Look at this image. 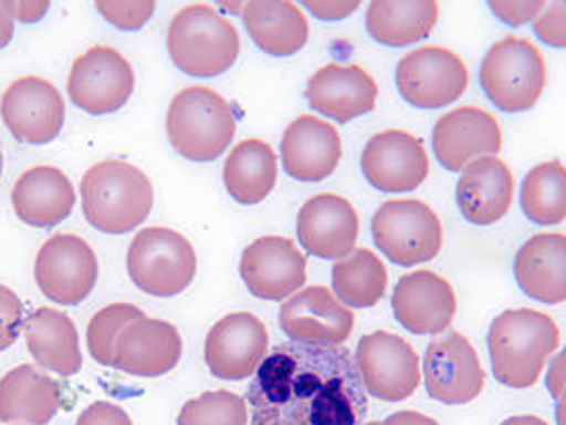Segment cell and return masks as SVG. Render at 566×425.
<instances>
[{"mask_svg": "<svg viewBox=\"0 0 566 425\" xmlns=\"http://www.w3.org/2000/svg\"><path fill=\"white\" fill-rule=\"evenodd\" d=\"M184 355V339L167 320L137 318L120 330L113 367L137 377H160L172 372Z\"/></svg>", "mask_w": 566, "mask_h": 425, "instance_id": "obj_20", "label": "cell"}, {"mask_svg": "<svg viewBox=\"0 0 566 425\" xmlns=\"http://www.w3.org/2000/svg\"><path fill=\"white\" fill-rule=\"evenodd\" d=\"M214 2H217V7L222 11V13H227V15L241 17L243 9H245V4H248L250 0H214Z\"/></svg>", "mask_w": 566, "mask_h": 425, "instance_id": "obj_47", "label": "cell"}, {"mask_svg": "<svg viewBox=\"0 0 566 425\" xmlns=\"http://www.w3.org/2000/svg\"><path fill=\"white\" fill-rule=\"evenodd\" d=\"M312 17L326 23H336L349 19L364 0H295Z\"/></svg>", "mask_w": 566, "mask_h": 425, "instance_id": "obj_41", "label": "cell"}, {"mask_svg": "<svg viewBox=\"0 0 566 425\" xmlns=\"http://www.w3.org/2000/svg\"><path fill=\"white\" fill-rule=\"evenodd\" d=\"M533 35L549 49H566V0H546L532 23Z\"/></svg>", "mask_w": 566, "mask_h": 425, "instance_id": "obj_38", "label": "cell"}, {"mask_svg": "<svg viewBox=\"0 0 566 425\" xmlns=\"http://www.w3.org/2000/svg\"><path fill=\"white\" fill-rule=\"evenodd\" d=\"M485 4L500 23L518 30L535 21V17L542 13L546 0H485Z\"/></svg>", "mask_w": 566, "mask_h": 425, "instance_id": "obj_39", "label": "cell"}, {"mask_svg": "<svg viewBox=\"0 0 566 425\" xmlns=\"http://www.w3.org/2000/svg\"><path fill=\"white\" fill-rule=\"evenodd\" d=\"M38 289L59 305H80L98 282V258L87 241L61 232L40 247L35 256Z\"/></svg>", "mask_w": 566, "mask_h": 425, "instance_id": "obj_11", "label": "cell"}, {"mask_svg": "<svg viewBox=\"0 0 566 425\" xmlns=\"http://www.w3.org/2000/svg\"><path fill=\"white\" fill-rule=\"evenodd\" d=\"M432 147L438 163L450 173H459L482 156L499 154L502 149L499 121L478 106L454 108L436 121Z\"/></svg>", "mask_w": 566, "mask_h": 425, "instance_id": "obj_19", "label": "cell"}, {"mask_svg": "<svg viewBox=\"0 0 566 425\" xmlns=\"http://www.w3.org/2000/svg\"><path fill=\"white\" fill-rule=\"evenodd\" d=\"M234 133L233 106L210 87H185L168 106V142L191 163L218 160L233 144Z\"/></svg>", "mask_w": 566, "mask_h": 425, "instance_id": "obj_5", "label": "cell"}, {"mask_svg": "<svg viewBox=\"0 0 566 425\" xmlns=\"http://www.w3.org/2000/svg\"><path fill=\"white\" fill-rule=\"evenodd\" d=\"M23 303L9 287L0 284V353L13 346L23 330Z\"/></svg>", "mask_w": 566, "mask_h": 425, "instance_id": "obj_40", "label": "cell"}, {"mask_svg": "<svg viewBox=\"0 0 566 425\" xmlns=\"http://www.w3.org/2000/svg\"><path fill=\"white\" fill-rule=\"evenodd\" d=\"M75 425H134L129 413L113 403L98 401L77 417Z\"/></svg>", "mask_w": 566, "mask_h": 425, "instance_id": "obj_42", "label": "cell"}, {"mask_svg": "<svg viewBox=\"0 0 566 425\" xmlns=\"http://www.w3.org/2000/svg\"><path fill=\"white\" fill-rule=\"evenodd\" d=\"M546 388L552 394V398H558L566 388V346L563 351H558L548 363Z\"/></svg>", "mask_w": 566, "mask_h": 425, "instance_id": "obj_43", "label": "cell"}, {"mask_svg": "<svg viewBox=\"0 0 566 425\" xmlns=\"http://www.w3.org/2000/svg\"><path fill=\"white\" fill-rule=\"evenodd\" d=\"M548 82L539 49L518 35H506L485 52L480 83L488 100L506 115L527 113L542 99Z\"/></svg>", "mask_w": 566, "mask_h": 425, "instance_id": "obj_6", "label": "cell"}, {"mask_svg": "<svg viewBox=\"0 0 566 425\" xmlns=\"http://www.w3.org/2000/svg\"><path fill=\"white\" fill-rule=\"evenodd\" d=\"M516 284L533 301L558 305L566 301V235L539 232L518 247Z\"/></svg>", "mask_w": 566, "mask_h": 425, "instance_id": "obj_26", "label": "cell"}, {"mask_svg": "<svg viewBox=\"0 0 566 425\" xmlns=\"http://www.w3.org/2000/svg\"><path fill=\"white\" fill-rule=\"evenodd\" d=\"M367 425H380V422H371V424H367Z\"/></svg>", "mask_w": 566, "mask_h": 425, "instance_id": "obj_51", "label": "cell"}, {"mask_svg": "<svg viewBox=\"0 0 566 425\" xmlns=\"http://www.w3.org/2000/svg\"><path fill=\"white\" fill-rule=\"evenodd\" d=\"M374 246L402 268L432 262L442 249V222L419 199H390L371 218Z\"/></svg>", "mask_w": 566, "mask_h": 425, "instance_id": "obj_8", "label": "cell"}, {"mask_svg": "<svg viewBox=\"0 0 566 425\" xmlns=\"http://www.w3.org/2000/svg\"><path fill=\"white\" fill-rule=\"evenodd\" d=\"M279 322L293 343L343 344L349 341L355 313L326 287L314 284L284 301Z\"/></svg>", "mask_w": 566, "mask_h": 425, "instance_id": "obj_18", "label": "cell"}, {"mask_svg": "<svg viewBox=\"0 0 566 425\" xmlns=\"http://www.w3.org/2000/svg\"><path fill=\"white\" fill-rule=\"evenodd\" d=\"M0 116L9 133L30 146L54 142L65 125V100L42 77H21L0 99Z\"/></svg>", "mask_w": 566, "mask_h": 425, "instance_id": "obj_14", "label": "cell"}, {"mask_svg": "<svg viewBox=\"0 0 566 425\" xmlns=\"http://www.w3.org/2000/svg\"><path fill=\"white\" fill-rule=\"evenodd\" d=\"M167 49L175 66L198 80H212L237 63L241 38L217 9L206 2L187 4L170 19Z\"/></svg>", "mask_w": 566, "mask_h": 425, "instance_id": "obj_4", "label": "cell"}, {"mask_svg": "<svg viewBox=\"0 0 566 425\" xmlns=\"http://www.w3.org/2000/svg\"><path fill=\"white\" fill-rule=\"evenodd\" d=\"M241 19L251 42L276 59L297 54L310 40V21L295 0H250Z\"/></svg>", "mask_w": 566, "mask_h": 425, "instance_id": "obj_28", "label": "cell"}, {"mask_svg": "<svg viewBox=\"0 0 566 425\" xmlns=\"http://www.w3.org/2000/svg\"><path fill=\"white\" fill-rule=\"evenodd\" d=\"M142 315H144V311L135 308L132 303H113V305L98 311L90 320V326H87L90 355L101 365L113 367L115 343H117L120 330Z\"/></svg>", "mask_w": 566, "mask_h": 425, "instance_id": "obj_36", "label": "cell"}, {"mask_svg": "<svg viewBox=\"0 0 566 425\" xmlns=\"http://www.w3.org/2000/svg\"><path fill=\"white\" fill-rule=\"evenodd\" d=\"M96 11L118 32H139L148 25L156 0H94Z\"/></svg>", "mask_w": 566, "mask_h": 425, "instance_id": "obj_37", "label": "cell"}, {"mask_svg": "<svg viewBox=\"0 0 566 425\" xmlns=\"http://www.w3.org/2000/svg\"><path fill=\"white\" fill-rule=\"evenodd\" d=\"M179 425H248L245 398L229 391L203 393L184 405Z\"/></svg>", "mask_w": 566, "mask_h": 425, "instance_id": "obj_35", "label": "cell"}, {"mask_svg": "<svg viewBox=\"0 0 566 425\" xmlns=\"http://www.w3.org/2000/svg\"><path fill=\"white\" fill-rule=\"evenodd\" d=\"M297 237L310 256L334 262L343 260L357 246L359 214L349 199L319 194L301 206Z\"/></svg>", "mask_w": 566, "mask_h": 425, "instance_id": "obj_21", "label": "cell"}, {"mask_svg": "<svg viewBox=\"0 0 566 425\" xmlns=\"http://www.w3.org/2000/svg\"><path fill=\"white\" fill-rule=\"evenodd\" d=\"M423 382L438 403L467 405L475 401L485 384L475 346L454 330L433 336L423 355Z\"/></svg>", "mask_w": 566, "mask_h": 425, "instance_id": "obj_13", "label": "cell"}, {"mask_svg": "<svg viewBox=\"0 0 566 425\" xmlns=\"http://www.w3.org/2000/svg\"><path fill=\"white\" fill-rule=\"evenodd\" d=\"M388 287V272L382 260L369 249H353L333 266V291L350 310L374 308Z\"/></svg>", "mask_w": 566, "mask_h": 425, "instance_id": "obj_33", "label": "cell"}, {"mask_svg": "<svg viewBox=\"0 0 566 425\" xmlns=\"http://www.w3.org/2000/svg\"><path fill=\"white\" fill-rule=\"evenodd\" d=\"M305 99L317 115L345 125L376 108L378 83L364 66L331 63L310 77Z\"/></svg>", "mask_w": 566, "mask_h": 425, "instance_id": "obj_23", "label": "cell"}, {"mask_svg": "<svg viewBox=\"0 0 566 425\" xmlns=\"http://www.w3.org/2000/svg\"><path fill=\"white\" fill-rule=\"evenodd\" d=\"M361 173L382 194H409L430 175L423 142L400 129L376 133L361 152Z\"/></svg>", "mask_w": 566, "mask_h": 425, "instance_id": "obj_16", "label": "cell"}, {"mask_svg": "<svg viewBox=\"0 0 566 425\" xmlns=\"http://www.w3.org/2000/svg\"><path fill=\"white\" fill-rule=\"evenodd\" d=\"M500 425H548L542 417H535V415H515V417H509L504 419Z\"/></svg>", "mask_w": 566, "mask_h": 425, "instance_id": "obj_48", "label": "cell"}, {"mask_svg": "<svg viewBox=\"0 0 566 425\" xmlns=\"http://www.w3.org/2000/svg\"><path fill=\"white\" fill-rule=\"evenodd\" d=\"M28 351L35 363L59 376H75L82 365L80 334L73 320L63 311L38 308L23 324Z\"/></svg>", "mask_w": 566, "mask_h": 425, "instance_id": "obj_30", "label": "cell"}, {"mask_svg": "<svg viewBox=\"0 0 566 425\" xmlns=\"http://www.w3.org/2000/svg\"><path fill=\"white\" fill-rule=\"evenodd\" d=\"M355 361L367 394L386 403L407 401L421 382L416 349L399 334L378 330L359 339Z\"/></svg>", "mask_w": 566, "mask_h": 425, "instance_id": "obj_12", "label": "cell"}, {"mask_svg": "<svg viewBox=\"0 0 566 425\" xmlns=\"http://www.w3.org/2000/svg\"><path fill=\"white\" fill-rule=\"evenodd\" d=\"M438 17V0H369L367 35L386 49H409L433 32Z\"/></svg>", "mask_w": 566, "mask_h": 425, "instance_id": "obj_31", "label": "cell"}, {"mask_svg": "<svg viewBox=\"0 0 566 425\" xmlns=\"http://www.w3.org/2000/svg\"><path fill=\"white\" fill-rule=\"evenodd\" d=\"M268 346L270 336L264 322L248 311H234L208 332L203 357L212 376L241 382L258 372L266 360Z\"/></svg>", "mask_w": 566, "mask_h": 425, "instance_id": "obj_15", "label": "cell"}, {"mask_svg": "<svg viewBox=\"0 0 566 425\" xmlns=\"http://www.w3.org/2000/svg\"><path fill=\"white\" fill-rule=\"evenodd\" d=\"M82 206L94 229L127 235L150 216L154 187L135 164L104 160L94 164L82 179Z\"/></svg>", "mask_w": 566, "mask_h": 425, "instance_id": "obj_3", "label": "cell"}, {"mask_svg": "<svg viewBox=\"0 0 566 425\" xmlns=\"http://www.w3.org/2000/svg\"><path fill=\"white\" fill-rule=\"evenodd\" d=\"M135 73L129 61L111 46H94L71 66V102L87 115H113L134 96Z\"/></svg>", "mask_w": 566, "mask_h": 425, "instance_id": "obj_10", "label": "cell"}, {"mask_svg": "<svg viewBox=\"0 0 566 425\" xmlns=\"http://www.w3.org/2000/svg\"><path fill=\"white\" fill-rule=\"evenodd\" d=\"M395 82L407 104L421 111H438L465 94L469 71L452 50L421 46L400 59Z\"/></svg>", "mask_w": 566, "mask_h": 425, "instance_id": "obj_9", "label": "cell"}, {"mask_svg": "<svg viewBox=\"0 0 566 425\" xmlns=\"http://www.w3.org/2000/svg\"><path fill=\"white\" fill-rule=\"evenodd\" d=\"M224 187L237 204L255 206L264 201L279 179L274 149L262 139H245L233 147L224 163Z\"/></svg>", "mask_w": 566, "mask_h": 425, "instance_id": "obj_32", "label": "cell"}, {"mask_svg": "<svg viewBox=\"0 0 566 425\" xmlns=\"http://www.w3.org/2000/svg\"><path fill=\"white\" fill-rule=\"evenodd\" d=\"M251 425H361L367 391L343 344L283 343L272 349L248 391Z\"/></svg>", "mask_w": 566, "mask_h": 425, "instance_id": "obj_1", "label": "cell"}, {"mask_svg": "<svg viewBox=\"0 0 566 425\" xmlns=\"http://www.w3.org/2000/svg\"><path fill=\"white\" fill-rule=\"evenodd\" d=\"M19 23L32 25L42 21L51 11V0H15Z\"/></svg>", "mask_w": 566, "mask_h": 425, "instance_id": "obj_44", "label": "cell"}, {"mask_svg": "<svg viewBox=\"0 0 566 425\" xmlns=\"http://www.w3.org/2000/svg\"><path fill=\"white\" fill-rule=\"evenodd\" d=\"M15 0H0V50L7 49L15 35Z\"/></svg>", "mask_w": 566, "mask_h": 425, "instance_id": "obj_45", "label": "cell"}, {"mask_svg": "<svg viewBox=\"0 0 566 425\" xmlns=\"http://www.w3.org/2000/svg\"><path fill=\"white\" fill-rule=\"evenodd\" d=\"M390 305L397 322L411 334L438 336L454 320L457 294L449 280L432 270H417L397 282Z\"/></svg>", "mask_w": 566, "mask_h": 425, "instance_id": "obj_22", "label": "cell"}, {"mask_svg": "<svg viewBox=\"0 0 566 425\" xmlns=\"http://www.w3.org/2000/svg\"><path fill=\"white\" fill-rule=\"evenodd\" d=\"M61 410V386L34 365H19L0 380V424H51Z\"/></svg>", "mask_w": 566, "mask_h": 425, "instance_id": "obj_29", "label": "cell"}, {"mask_svg": "<svg viewBox=\"0 0 566 425\" xmlns=\"http://www.w3.org/2000/svg\"><path fill=\"white\" fill-rule=\"evenodd\" d=\"M11 201L21 222L54 229L73 212L75 187L61 168L34 166L19 177Z\"/></svg>", "mask_w": 566, "mask_h": 425, "instance_id": "obj_27", "label": "cell"}, {"mask_svg": "<svg viewBox=\"0 0 566 425\" xmlns=\"http://www.w3.org/2000/svg\"><path fill=\"white\" fill-rule=\"evenodd\" d=\"M558 344L560 330L548 313L530 308L502 311L488 330L492 374L502 386L532 388Z\"/></svg>", "mask_w": 566, "mask_h": 425, "instance_id": "obj_2", "label": "cell"}, {"mask_svg": "<svg viewBox=\"0 0 566 425\" xmlns=\"http://www.w3.org/2000/svg\"><path fill=\"white\" fill-rule=\"evenodd\" d=\"M127 272L150 297H177L196 279L198 256L177 230L148 227L135 235L127 251Z\"/></svg>", "mask_w": 566, "mask_h": 425, "instance_id": "obj_7", "label": "cell"}, {"mask_svg": "<svg viewBox=\"0 0 566 425\" xmlns=\"http://www.w3.org/2000/svg\"><path fill=\"white\" fill-rule=\"evenodd\" d=\"M0 175H2V152H0Z\"/></svg>", "mask_w": 566, "mask_h": 425, "instance_id": "obj_50", "label": "cell"}, {"mask_svg": "<svg viewBox=\"0 0 566 425\" xmlns=\"http://www.w3.org/2000/svg\"><path fill=\"white\" fill-rule=\"evenodd\" d=\"M454 197L469 225H496L509 214L515 197V179L509 164L496 156H482L467 164Z\"/></svg>", "mask_w": 566, "mask_h": 425, "instance_id": "obj_25", "label": "cell"}, {"mask_svg": "<svg viewBox=\"0 0 566 425\" xmlns=\"http://www.w3.org/2000/svg\"><path fill=\"white\" fill-rule=\"evenodd\" d=\"M556 425H566V388L556 398Z\"/></svg>", "mask_w": 566, "mask_h": 425, "instance_id": "obj_49", "label": "cell"}, {"mask_svg": "<svg viewBox=\"0 0 566 425\" xmlns=\"http://www.w3.org/2000/svg\"><path fill=\"white\" fill-rule=\"evenodd\" d=\"M239 272L253 297L283 301L305 284L307 260L291 239L264 235L245 247Z\"/></svg>", "mask_w": 566, "mask_h": 425, "instance_id": "obj_17", "label": "cell"}, {"mask_svg": "<svg viewBox=\"0 0 566 425\" xmlns=\"http://www.w3.org/2000/svg\"><path fill=\"white\" fill-rule=\"evenodd\" d=\"M521 210L539 227L566 220V166L552 160L533 166L521 183Z\"/></svg>", "mask_w": 566, "mask_h": 425, "instance_id": "obj_34", "label": "cell"}, {"mask_svg": "<svg viewBox=\"0 0 566 425\" xmlns=\"http://www.w3.org/2000/svg\"><path fill=\"white\" fill-rule=\"evenodd\" d=\"M380 425H440L432 417L417 411H397L388 415Z\"/></svg>", "mask_w": 566, "mask_h": 425, "instance_id": "obj_46", "label": "cell"}, {"mask_svg": "<svg viewBox=\"0 0 566 425\" xmlns=\"http://www.w3.org/2000/svg\"><path fill=\"white\" fill-rule=\"evenodd\" d=\"M343 158V139L324 118L303 115L283 133L281 160L284 173L300 183L328 179Z\"/></svg>", "mask_w": 566, "mask_h": 425, "instance_id": "obj_24", "label": "cell"}]
</instances>
